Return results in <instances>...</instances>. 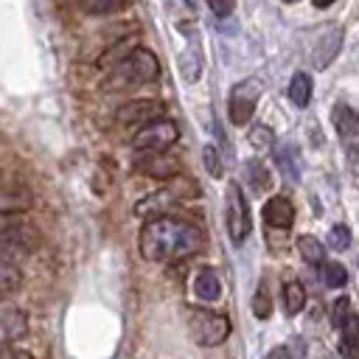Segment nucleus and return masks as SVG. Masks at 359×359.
Instances as JSON below:
<instances>
[{"instance_id":"obj_1","label":"nucleus","mask_w":359,"mask_h":359,"mask_svg":"<svg viewBox=\"0 0 359 359\" xmlns=\"http://www.w3.org/2000/svg\"><path fill=\"white\" fill-rule=\"evenodd\" d=\"M202 230L185 219L177 216H149V222L140 230L137 247L146 261H180L202 250Z\"/></svg>"},{"instance_id":"obj_2","label":"nucleus","mask_w":359,"mask_h":359,"mask_svg":"<svg viewBox=\"0 0 359 359\" xmlns=\"http://www.w3.org/2000/svg\"><path fill=\"white\" fill-rule=\"evenodd\" d=\"M154 79H160V62H157V56L149 48H135L121 62H115V67L109 73V87H115V90H132V87L149 84Z\"/></svg>"},{"instance_id":"obj_3","label":"nucleus","mask_w":359,"mask_h":359,"mask_svg":"<svg viewBox=\"0 0 359 359\" xmlns=\"http://www.w3.org/2000/svg\"><path fill=\"white\" fill-rule=\"evenodd\" d=\"M194 196H199L196 182L191 177H180L177 174L165 188H160V191L149 194L146 199H140L135 205V216H157V213L168 210L171 205H180L182 199H194Z\"/></svg>"},{"instance_id":"obj_4","label":"nucleus","mask_w":359,"mask_h":359,"mask_svg":"<svg viewBox=\"0 0 359 359\" xmlns=\"http://www.w3.org/2000/svg\"><path fill=\"white\" fill-rule=\"evenodd\" d=\"M188 334L194 337L196 345L202 348H216L227 339L230 334V320L219 311H210V309H196L191 306L188 309Z\"/></svg>"},{"instance_id":"obj_5","label":"nucleus","mask_w":359,"mask_h":359,"mask_svg":"<svg viewBox=\"0 0 359 359\" xmlns=\"http://www.w3.org/2000/svg\"><path fill=\"white\" fill-rule=\"evenodd\" d=\"M224 222H227V233L233 238V244H241L252 224H250V208L244 199V191L238 182H227V202H224Z\"/></svg>"},{"instance_id":"obj_6","label":"nucleus","mask_w":359,"mask_h":359,"mask_svg":"<svg viewBox=\"0 0 359 359\" xmlns=\"http://www.w3.org/2000/svg\"><path fill=\"white\" fill-rule=\"evenodd\" d=\"M180 137V126L174 121L165 118H154L149 123H143L135 135V149L137 151H165L168 146H174Z\"/></svg>"},{"instance_id":"obj_7","label":"nucleus","mask_w":359,"mask_h":359,"mask_svg":"<svg viewBox=\"0 0 359 359\" xmlns=\"http://www.w3.org/2000/svg\"><path fill=\"white\" fill-rule=\"evenodd\" d=\"M258 98H261V84L255 79H244V81H236L233 90H230V98H227V115L236 126H244L255 107H258Z\"/></svg>"},{"instance_id":"obj_8","label":"nucleus","mask_w":359,"mask_h":359,"mask_svg":"<svg viewBox=\"0 0 359 359\" xmlns=\"http://www.w3.org/2000/svg\"><path fill=\"white\" fill-rule=\"evenodd\" d=\"M334 325H337L339 339H342V353L353 356L359 351V314L351 309L348 297H339L334 303Z\"/></svg>"},{"instance_id":"obj_9","label":"nucleus","mask_w":359,"mask_h":359,"mask_svg":"<svg viewBox=\"0 0 359 359\" xmlns=\"http://www.w3.org/2000/svg\"><path fill=\"white\" fill-rule=\"evenodd\" d=\"M180 160L174 154H163V151H143L135 160V171L151 180H174L180 174Z\"/></svg>"},{"instance_id":"obj_10","label":"nucleus","mask_w":359,"mask_h":359,"mask_svg":"<svg viewBox=\"0 0 359 359\" xmlns=\"http://www.w3.org/2000/svg\"><path fill=\"white\" fill-rule=\"evenodd\" d=\"M342 36H345V31H342L339 25H328V28L317 36L314 50H311V65H314V70H325V67L337 59V53H339V48H342Z\"/></svg>"},{"instance_id":"obj_11","label":"nucleus","mask_w":359,"mask_h":359,"mask_svg":"<svg viewBox=\"0 0 359 359\" xmlns=\"http://www.w3.org/2000/svg\"><path fill=\"white\" fill-rule=\"evenodd\" d=\"M39 244V236L31 224H6L3 227V255L14 258L20 252H31Z\"/></svg>"},{"instance_id":"obj_12","label":"nucleus","mask_w":359,"mask_h":359,"mask_svg":"<svg viewBox=\"0 0 359 359\" xmlns=\"http://www.w3.org/2000/svg\"><path fill=\"white\" fill-rule=\"evenodd\" d=\"M163 112V104L160 101H151V98H143V101H132L126 107L118 109V123L121 126H140V123H149L154 118H160Z\"/></svg>"},{"instance_id":"obj_13","label":"nucleus","mask_w":359,"mask_h":359,"mask_svg":"<svg viewBox=\"0 0 359 359\" xmlns=\"http://www.w3.org/2000/svg\"><path fill=\"white\" fill-rule=\"evenodd\" d=\"M266 227H275V230H289L292 222H294V205L286 199V196H269V202L264 205L261 210Z\"/></svg>"},{"instance_id":"obj_14","label":"nucleus","mask_w":359,"mask_h":359,"mask_svg":"<svg viewBox=\"0 0 359 359\" xmlns=\"http://www.w3.org/2000/svg\"><path fill=\"white\" fill-rule=\"evenodd\" d=\"M331 121H334V129L337 135L345 140V143H353L359 140V112L348 104H337L331 109Z\"/></svg>"},{"instance_id":"obj_15","label":"nucleus","mask_w":359,"mask_h":359,"mask_svg":"<svg viewBox=\"0 0 359 359\" xmlns=\"http://www.w3.org/2000/svg\"><path fill=\"white\" fill-rule=\"evenodd\" d=\"M275 165L280 168L283 180L297 182L300 180V149L294 143H280L275 149Z\"/></svg>"},{"instance_id":"obj_16","label":"nucleus","mask_w":359,"mask_h":359,"mask_svg":"<svg viewBox=\"0 0 359 359\" xmlns=\"http://www.w3.org/2000/svg\"><path fill=\"white\" fill-rule=\"evenodd\" d=\"M194 292H196V297H199V300L213 303V300L219 297V292H222L219 275H216L210 266H202V269L196 272V278H194Z\"/></svg>"},{"instance_id":"obj_17","label":"nucleus","mask_w":359,"mask_h":359,"mask_svg":"<svg viewBox=\"0 0 359 359\" xmlns=\"http://www.w3.org/2000/svg\"><path fill=\"white\" fill-rule=\"evenodd\" d=\"M297 252H300V258H303L306 264H311V266H323V264H325V247H323L314 236H300V238H297Z\"/></svg>"},{"instance_id":"obj_18","label":"nucleus","mask_w":359,"mask_h":359,"mask_svg":"<svg viewBox=\"0 0 359 359\" xmlns=\"http://www.w3.org/2000/svg\"><path fill=\"white\" fill-rule=\"evenodd\" d=\"M289 98L294 107H306L311 98V79L306 73H294L289 81Z\"/></svg>"},{"instance_id":"obj_19","label":"nucleus","mask_w":359,"mask_h":359,"mask_svg":"<svg viewBox=\"0 0 359 359\" xmlns=\"http://www.w3.org/2000/svg\"><path fill=\"white\" fill-rule=\"evenodd\" d=\"M25 334V314L22 311H14V309H6L3 311V337L6 342H14Z\"/></svg>"},{"instance_id":"obj_20","label":"nucleus","mask_w":359,"mask_h":359,"mask_svg":"<svg viewBox=\"0 0 359 359\" xmlns=\"http://www.w3.org/2000/svg\"><path fill=\"white\" fill-rule=\"evenodd\" d=\"M20 283H22V275L14 266V258L3 255V261H0V289H3V294H11Z\"/></svg>"},{"instance_id":"obj_21","label":"nucleus","mask_w":359,"mask_h":359,"mask_svg":"<svg viewBox=\"0 0 359 359\" xmlns=\"http://www.w3.org/2000/svg\"><path fill=\"white\" fill-rule=\"evenodd\" d=\"M283 306H286L289 314L303 311V306H306V289H303L300 280H289V283L283 286Z\"/></svg>"},{"instance_id":"obj_22","label":"nucleus","mask_w":359,"mask_h":359,"mask_svg":"<svg viewBox=\"0 0 359 359\" xmlns=\"http://www.w3.org/2000/svg\"><path fill=\"white\" fill-rule=\"evenodd\" d=\"M252 314L258 320H266L272 314V297H269V280L266 278L258 280V289H255V297H252Z\"/></svg>"},{"instance_id":"obj_23","label":"nucleus","mask_w":359,"mask_h":359,"mask_svg":"<svg viewBox=\"0 0 359 359\" xmlns=\"http://www.w3.org/2000/svg\"><path fill=\"white\" fill-rule=\"evenodd\" d=\"M320 272H323L325 286H331V289H342L348 283V269L342 264H337V261H325Z\"/></svg>"},{"instance_id":"obj_24","label":"nucleus","mask_w":359,"mask_h":359,"mask_svg":"<svg viewBox=\"0 0 359 359\" xmlns=\"http://www.w3.org/2000/svg\"><path fill=\"white\" fill-rule=\"evenodd\" d=\"M247 177L252 180V188L255 191H264L272 180H269V171H266V165L261 163V160H252L250 165H247Z\"/></svg>"},{"instance_id":"obj_25","label":"nucleus","mask_w":359,"mask_h":359,"mask_svg":"<svg viewBox=\"0 0 359 359\" xmlns=\"http://www.w3.org/2000/svg\"><path fill=\"white\" fill-rule=\"evenodd\" d=\"M328 247L337 250V252H342V250L351 247V230H348V224H337V227L328 230Z\"/></svg>"},{"instance_id":"obj_26","label":"nucleus","mask_w":359,"mask_h":359,"mask_svg":"<svg viewBox=\"0 0 359 359\" xmlns=\"http://www.w3.org/2000/svg\"><path fill=\"white\" fill-rule=\"evenodd\" d=\"M129 0H87V11L93 14H109V11H121L126 8Z\"/></svg>"},{"instance_id":"obj_27","label":"nucleus","mask_w":359,"mask_h":359,"mask_svg":"<svg viewBox=\"0 0 359 359\" xmlns=\"http://www.w3.org/2000/svg\"><path fill=\"white\" fill-rule=\"evenodd\" d=\"M202 157H205V165H208V171H210L213 177H222V163H219V151H216L213 146H205V149H202Z\"/></svg>"},{"instance_id":"obj_28","label":"nucleus","mask_w":359,"mask_h":359,"mask_svg":"<svg viewBox=\"0 0 359 359\" xmlns=\"http://www.w3.org/2000/svg\"><path fill=\"white\" fill-rule=\"evenodd\" d=\"M208 3V8L216 14V17H230L233 14V8H236V0H205Z\"/></svg>"},{"instance_id":"obj_29","label":"nucleus","mask_w":359,"mask_h":359,"mask_svg":"<svg viewBox=\"0 0 359 359\" xmlns=\"http://www.w3.org/2000/svg\"><path fill=\"white\" fill-rule=\"evenodd\" d=\"M250 140H252L255 146H269V143H272V129H269V126H255Z\"/></svg>"},{"instance_id":"obj_30","label":"nucleus","mask_w":359,"mask_h":359,"mask_svg":"<svg viewBox=\"0 0 359 359\" xmlns=\"http://www.w3.org/2000/svg\"><path fill=\"white\" fill-rule=\"evenodd\" d=\"M311 3H314V6H317V8H328V6H331V3H334V0H311Z\"/></svg>"},{"instance_id":"obj_31","label":"nucleus","mask_w":359,"mask_h":359,"mask_svg":"<svg viewBox=\"0 0 359 359\" xmlns=\"http://www.w3.org/2000/svg\"><path fill=\"white\" fill-rule=\"evenodd\" d=\"M286 3H294V0H286Z\"/></svg>"}]
</instances>
